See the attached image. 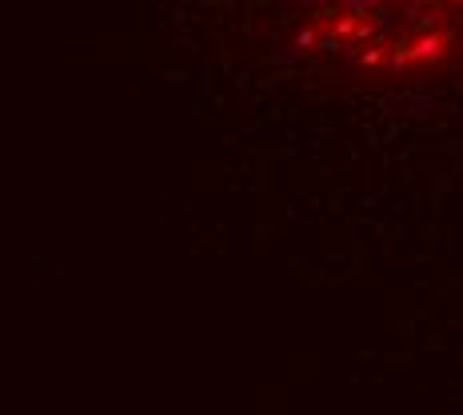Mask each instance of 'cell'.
I'll use <instances>...</instances> for the list:
<instances>
[{
    "label": "cell",
    "mask_w": 463,
    "mask_h": 415,
    "mask_svg": "<svg viewBox=\"0 0 463 415\" xmlns=\"http://www.w3.org/2000/svg\"><path fill=\"white\" fill-rule=\"evenodd\" d=\"M300 44L360 80H436L463 69V0H312Z\"/></svg>",
    "instance_id": "cell-1"
}]
</instances>
